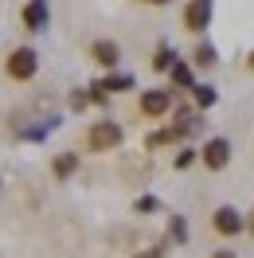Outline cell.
Returning a JSON list of instances; mask_svg holds the SVG:
<instances>
[{
  "label": "cell",
  "mask_w": 254,
  "mask_h": 258,
  "mask_svg": "<svg viewBox=\"0 0 254 258\" xmlns=\"http://www.w3.org/2000/svg\"><path fill=\"white\" fill-rule=\"evenodd\" d=\"M141 4H153V8H160V4H168V0H141Z\"/></svg>",
  "instance_id": "ffe728a7"
},
{
  "label": "cell",
  "mask_w": 254,
  "mask_h": 258,
  "mask_svg": "<svg viewBox=\"0 0 254 258\" xmlns=\"http://www.w3.org/2000/svg\"><path fill=\"white\" fill-rule=\"evenodd\" d=\"M137 258H160V250H145V254H137Z\"/></svg>",
  "instance_id": "d6986e66"
},
{
  "label": "cell",
  "mask_w": 254,
  "mask_h": 258,
  "mask_svg": "<svg viewBox=\"0 0 254 258\" xmlns=\"http://www.w3.org/2000/svg\"><path fill=\"white\" fill-rule=\"evenodd\" d=\"M211 227H215V235H223V239H235L238 231H246V219H242V211L223 204V208L211 211Z\"/></svg>",
  "instance_id": "3957f363"
},
{
  "label": "cell",
  "mask_w": 254,
  "mask_h": 258,
  "mask_svg": "<svg viewBox=\"0 0 254 258\" xmlns=\"http://www.w3.org/2000/svg\"><path fill=\"white\" fill-rule=\"evenodd\" d=\"M172 82L176 86H184V90H192V86H196V82H192V71L184 63H172Z\"/></svg>",
  "instance_id": "7c38bea8"
},
{
  "label": "cell",
  "mask_w": 254,
  "mask_h": 258,
  "mask_svg": "<svg viewBox=\"0 0 254 258\" xmlns=\"http://www.w3.org/2000/svg\"><path fill=\"white\" fill-rule=\"evenodd\" d=\"M246 67H250V71H254V51H250V55H246Z\"/></svg>",
  "instance_id": "44dd1931"
},
{
  "label": "cell",
  "mask_w": 254,
  "mask_h": 258,
  "mask_svg": "<svg viewBox=\"0 0 254 258\" xmlns=\"http://www.w3.org/2000/svg\"><path fill=\"white\" fill-rule=\"evenodd\" d=\"M211 258H235V250H215Z\"/></svg>",
  "instance_id": "e0dca14e"
},
{
  "label": "cell",
  "mask_w": 254,
  "mask_h": 258,
  "mask_svg": "<svg viewBox=\"0 0 254 258\" xmlns=\"http://www.w3.org/2000/svg\"><path fill=\"white\" fill-rule=\"evenodd\" d=\"M192 94H196V106H200V110L215 106V90H211V86H192Z\"/></svg>",
  "instance_id": "4fadbf2b"
},
{
  "label": "cell",
  "mask_w": 254,
  "mask_h": 258,
  "mask_svg": "<svg viewBox=\"0 0 254 258\" xmlns=\"http://www.w3.org/2000/svg\"><path fill=\"white\" fill-rule=\"evenodd\" d=\"M246 231H250V239H254V211L246 215Z\"/></svg>",
  "instance_id": "ac0fdd59"
},
{
  "label": "cell",
  "mask_w": 254,
  "mask_h": 258,
  "mask_svg": "<svg viewBox=\"0 0 254 258\" xmlns=\"http://www.w3.org/2000/svg\"><path fill=\"white\" fill-rule=\"evenodd\" d=\"M192 59H196V67H204V71H207V67H215V63H219V59H215V47H211V43H200Z\"/></svg>",
  "instance_id": "30bf717a"
},
{
  "label": "cell",
  "mask_w": 254,
  "mask_h": 258,
  "mask_svg": "<svg viewBox=\"0 0 254 258\" xmlns=\"http://www.w3.org/2000/svg\"><path fill=\"white\" fill-rule=\"evenodd\" d=\"M106 82V90H129V86H133V79H125V75H121V79H102Z\"/></svg>",
  "instance_id": "5bb4252c"
},
{
  "label": "cell",
  "mask_w": 254,
  "mask_h": 258,
  "mask_svg": "<svg viewBox=\"0 0 254 258\" xmlns=\"http://www.w3.org/2000/svg\"><path fill=\"white\" fill-rule=\"evenodd\" d=\"M211 24V0H188V8H184V32L200 35Z\"/></svg>",
  "instance_id": "5b68a950"
},
{
  "label": "cell",
  "mask_w": 254,
  "mask_h": 258,
  "mask_svg": "<svg viewBox=\"0 0 254 258\" xmlns=\"http://www.w3.org/2000/svg\"><path fill=\"white\" fill-rule=\"evenodd\" d=\"M172 63H176V55L168 47H157V55H153V71H172Z\"/></svg>",
  "instance_id": "8fae6325"
},
{
  "label": "cell",
  "mask_w": 254,
  "mask_h": 258,
  "mask_svg": "<svg viewBox=\"0 0 254 258\" xmlns=\"http://www.w3.org/2000/svg\"><path fill=\"white\" fill-rule=\"evenodd\" d=\"M133 208H137V211H153V208H157V200H149V196H145V200H137Z\"/></svg>",
  "instance_id": "2e32d148"
},
{
  "label": "cell",
  "mask_w": 254,
  "mask_h": 258,
  "mask_svg": "<svg viewBox=\"0 0 254 258\" xmlns=\"http://www.w3.org/2000/svg\"><path fill=\"white\" fill-rule=\"evenodd\" d=\"M4 71H8V79L28 82V79H35V71H39V55H35L32 47H16L12 55H8Z\"/></svg>",
  "instance_id": "7a4b0ae2"
},
{
  "label": "cell",
  "mask_w": 254,
  "mask_h": 258,
  "mask_svg": "<svg viewBox=\"0 0 254 258\" xmlns=\"http://www.w3.org/2000/svg\"><path fill=\"white\" fill-rule=\"evenodd\" d=\"M51 168H55V180H67L71 172H75V168H79V153H59Z\"/></svg>",
  "instance_id": "9c48e42d"
},
{
  "label": "cell",
  "mask_w": 254,
  "mask_h": 258,
  "mask_svg": "<svg viewBox=\"0 0 254 258\" xmlns=\"http://www.w3.org/2000/svg\"><path fill=\"white\" fill-rule=\"evenodd\" d=\"M90 102H94V98H90V94H82V90H75V94H71V106H75V110H86Z\"/></svg>",
  "instance_id": "9a60e30c"
},
{
  "label": "cell",
  "mask_w": 254,
  "mask_h": 258,
  "mask_svg": "<svg viewBox=\"0 0 254 258\" xmlns=\"http://www.w3.org/2000/svg\"><path fill=\"white\" fill-rule=\"evenodd\" d=\"M204 164L211 168V172H223L227 164H231V141L227 137H211V141H204Z\"/></svg>",
  "instance_id": "277c9868"
},
{
  "label": "cell",
  "mask_w": 254,
  "mask_h": 258,
  "mask_svg": "<svg viewBox=\"0 0 254 258\" xmlns=\"http://www.w3.org/2000/svg\"><path fill=\"white\" fill-rule=\"evenodd\" d=\"M90 59H94L98 67H117L121 47H117L113 39H94V43H90Z\"/></svg>",
  "instance_id": "ba28073f"
},
{
  "label": "cell",
  "mask_w": 254,
  "mask_h": 258,
  "mask_svg": "<svg viewBox=\"0 0 254 258\" xmlns=\"http://www.w3.org/2000/svg\"><path fill=\"white\" fill-rule=\"evenodd\" d=\"M47 20H51L47 0H28V8H24V28H28V32H43Z\"/></svg>",
  "instance_id": "52a82bcc"
},
{
  "label": "cell",
  "mask_w": 254,
  "mask_h": 258,
  "mask_svg": "<svg viewBox=\"0 0 254 258\" xmlns=\"http://www.w3.org/2000/svg\"><path fill=\"white\" fill-rule=\"evenodd\" d=\"M86 145L90 153H110V149L121 145V125L117 121H94L90 133H86Z\"/></svg>",
  "instance_id": "6da1fadb"
},
{
  "label": "cell",
  "mask_w": 254,
  "mask_h": 258,
  "mask_svg": "<svg viewBox=\"0 0 254 258\" xmlns=\"http://www.w3.org/2000/svg\"><path fill=\"white\" fill-rule=\"evenodd\" d=\"M172 110V94L168 90H145L141 94V113L145 117H164Z\"/></svg>",
  "instance_id": "8992f818"
}]
</instances>
